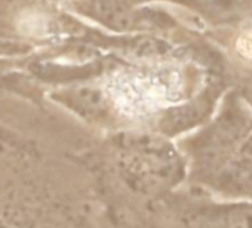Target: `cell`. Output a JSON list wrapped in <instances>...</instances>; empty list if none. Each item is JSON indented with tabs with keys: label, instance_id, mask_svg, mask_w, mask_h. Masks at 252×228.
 Segmentation results:
<instances>
[{
	"label": "cell",
	"instance_id": "6da1fadb",
	"mask_svg": "<svg viewBox=\"0 0 252 228\" xmlns=\"http://www.w3.org/2000/svg\"><path fill=\"white\" fill-rule=\"evenodd\" d=\"M120 165L128 185L141 194L166 190L181 178L177 156L163 144L150 140H131L122 145Z\"/></svg>",
	"mask_w": 252,
	"mask_h": 228
},
{
	"label": "cell",
	"instance_id": "7a4b0ae2",
	"mask_svg": "<svg viewBox=\"0 0 252 228\" xmlns=\"http://www.w3.org/2000/svg\"><path fill=\"white\" fill-rule=\"evenodd\" d=\"M211 228H252V204H231L209 216Z\"/></svg>",
	"mask_w": 252,
	"mask_h": 228
},
{
	"label": "cell",
	"instance_id": "3957f363",
	"mask_svg": "<svg viewBox=\"0 0 252 228\" xmlns=\"http://www.w3.org/2000/svg\"><path fill=\"white\" fill-rule=\"evenodd\" d=\"M236 54L240 59L252 62V20L245 23L234 42Z\"/></svg>",
	"mask_w": 252,
	"mask_h": 228
},
{
	"label": "cell",
	"instance_id": "277c9868",
	"mask_svg": "<svg viewBox=\"0 0 252 228\" xmlns=\"http://www.w3.org/2000/svg\"><path fill=\"white\" fill-rule=\"evenodd\" d=\"M245 193H248V194H251L252 196V172L251 173H248V176L245 178Z\"/></svg>",
	"mask_w": 252,
	"mask_h": 228
}]
</instances>
